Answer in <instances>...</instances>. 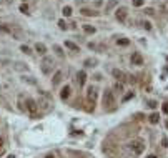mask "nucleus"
Segmentation results:
<instances>
[{
    "label": "nucleus",
    "instance_id": "nucleus-10",
    "mask_svg": "<svg viewBox=\"0 0 168 158\" xmlns=\"http://www.w3.org/2000/svg\"><path fill=\"white\" fill-rule=\"evenodd\" d=\"M117 4H118V0H108L107 5H105V12H111L115 7H117Z\"/></svg>",
    "mask_w": 168,
    "mask_h": 158
},
{
    "label": "nucleus",
    "instance_id": "nucleus-14",
    "mask_svg": "<svg viewBox=\"0 0 168 158\" xmlns=\"http://www.w3.org/2000/svg\"><path fill=\"white\" fill-rule=\"evenodd\" d=\"M97 65H98L97 58H87L85 60V67H97Z\"/></svg>",
    "mask_w": 168,
    "mask_h": 158
},
{
    "label": "nucleus",
    "instance_id": "nucleus-20",
    "mask_svg": "<svg viewBox=\"0 0 168 158\" xmlns=\"http://www.w3.org/2000/svg\"><path fill=\"white\" fill-rule=\"evenodd\" d=\"M83 30L87 33H95V27H92V25H83Z\"/></svg>",
    "mask_w": 168,
    "mask_h": 158
},
{
    "label": "nucleus",
    "instance_id": "nucleus-33",
    "mask_svg": "<svg viewBox=\"0 0 168 158\" xmlns=\"http://www.w3.org/2000/svg\"><path fill=\"white\" fill-rule=\"evenodd\" d=\"M148 107H150V108H155V107H157V102L150 100V102H148Z\"/></svg>",
    "mask_w": 168,
    "mask_h": 158
},
{
    "label": "nucleus",
    "instance_id": "nucleus-24",
    "mask_svg": "<svg viewBox=\"0 0 168 158\" xmlns=\"http://www.w3.org/2000/svg\"><path fill=\"white\" fill-rule=\"evenodd\" d=\"M20 50H22V52H23V53H29V55H30V53H32V52H30V48H29V47H27V45H22V47H20Z\"/></svg>",
    "mask_w": 168,
    "mask_h": 158
},
{
    "label": "nucleus",
    "instance_id": "nucleus-21",
    "mask_svg": "<svg viewBox=\"0 0 168 158\" xmlns=\"http://www.w3.org/2000/svg\"><path fill=\"white\" fill-rule=\"evenodd\" d=\"M53 50H55V53H57L58 57H63V52H62V47H58V45H53Z\"/></svg>",
    "mask_w": 168,
    "mask_h": 158
},
{
    "label": "nucleus",
    "instance_id": "nucleus-4",
    "mask_svg": "<svg viewBox=\"0 0 168 158\" xmlns=\"http://www.w3.org/2000/svg\"><path fill=\"white\" fill-rule=\"evenodd\" d=\"M52 68H53V60H52V58H48V57H45L42 60V72L43 73H48Z\"/></svg>",
    "mask_w": 168,
    "mask_h": 158
},
{
    "label": "nucleus",
    "instance_id": "nucleus-8",
    "mask_svg": "<svg viewBox=\"0 0 168 158\" xmlns=\"http://www.w3.org/2000/svg\"><path fill=\"white\" fill-rule=\"evenodd\" d=\"M35 52H37V53H38V55H45L47 53V47H45V45H43V43H35Z\"/></svg>",
    "mask_w": 168,
    "mask_h": 158
},
{
    "label": "nucleus",
    "instance_id": "nucleus-11",
    "mask_svg": "<svg viewBox=\"0 0 168 158\" xmlns=\"http://www.w3.org/2000/svg\"><path fill=\"white\" fill-rule=\"evenodd\" d=\"M68 95H70V87H68V85H65L63 88H62V92H60L62 100H67V98H68Z\"/></svg>",
    "mask_w": 168,
    "mask_h": 158
},
{
    "label": "nucleus",
    "instance_id": "nucleus-22",
    "mask_svg": "<svg viewBox=\"0 0 168 158\" xmlns=\"http://www.w3.org/2000/svg\"><path fill=\"white\" fill-rule=\"evenodd\" d=\"M82 14L88 17V15H97V12H92V10H88V8H82Z\"/></svg>",
    "mask_w": 168,
    "mask_h": 158
},
{
    "label": "nucleus",
    "instance_id": "nucleus-18",
    "mask_svg": "<svg viewBox=\"0 0 168 158\" xmlns=\"http://www.w3.org/2000/svg\"><path fill=\"white\" fill-rule=\"evenodd\" d=\"M22 82H27V83H30V85H35L37 80H33L32 77H22Z\"/></svg>",
    "mask_w": 168,
    "mask_h": 158
},
{
    "label": "nucleus",
    "instance_id": "nucleus-37",
    "mask_svg": "<svg viewBox=\"0 0 168 158\" xmlns=\"http://www.w3.org/2000/svg\"><path fill=\"white\" fill-rule=\"evenodd\" d=\"M147 158H157V156H155V155H148Z\"/></svg>",
    "mask_w": 168,
    "mask_h": 158
},
{
    "label": "nucleus",
    "instance_id": "nucleus-12",
    "mask_svg": "<svg viewBox=\"0 0 168 158\" xmlns=\"http://www.w3.org/2000/svg\"><path fill=\"white\" fill-rule=\"evenodd\" d=\"M77 77H78V85H80V87H82V85H85V78H87L85 72H83V70H80V72L77 73Z\"/></svg>",
    "mask_w": 168,
    "mask_h": 158
},
{
    "label": "nucleus",
    "instance_id": "nucleus-9",
    "mask_svg": "<svg viewBox=\"0 0 168 158\" xmlns=\"http://www.w3.org/2000/svg\"><path fill=\"white\" fill-rule=\"evenodd\" d=\"M27 108H29V111L32 113V115L37 111V103L32 100V98H29V100H27Z\"/></svg>",
    "mask_w": 168,
    "mask_h": 158
},
{
    "label": "nucleus",
    "instance_id": "nucleus-26",
    "mask_svg": "<svg viewBox=\"0 0 168 158\" xmlns=\"http://www.w3.org/2000/svg\"><path fill=\"white\" fill-rule=\"evenodd\" d=\"M130 98H133V93H132V92H130V93H127L125 97H123V100H122V102H128Z\"/></svg>",
    "mask_w": 168,
    "mask_h": 158
},
{
    "label": "nucleus",
    "instance_id": "nucleus-27",
    "mask_svg": "<svg viewBox=\"0 0 168 158\" xmlns=\"http://www.w3.org/2000/svg\"><path fill=\"white\" fill-rule=\"evenodd\" d=\"M0 105H2V107H5V108H8L7 100H5V98H2V97H0Z\"/></svg>",
    "mask_w": 168,
    "mask_h": 158
},
{
    "label": "nucleus",
    "instance_id": "nucleus-30",
    "mask_svg": "<svg viewBox=\"0 0 168 158\" xmlns=\"http://www.w3.org/2000/svg\"><path fill=\"white\" fill-rule=\"evenodd\" d=\"M27 10H29L27 4H22V5H20V12H25V14H27Z\"/></svg>",
    "mask_w": 168,
    "mask_h": 158
},
{
    "label": "nucleus",
    "instance_id": "nucleus-2",
    "mask_svg": "<svg viewBox=\"0 0 168 158\" xmlns=\"http://www.w3.org/2000/svg\"><path fill=\"white\" fill-rule=\"evenodd\" d=\"M87 97H88V103H90V111L93 110V105L97 102V97H98V90L95 87H88L87 90Z\"/></svg>",
    "mask_w": 168,
    "mask_h": 158
},
{
    "label": "nucleus",
    "instance_id": "nucleus-13",
    "mask_svg": "<svg viewBox=\"0 0 168 158\" xmlns=\"http://www.w3.org/2000/svg\"><path fill=\"white\" fill-rule=\"evenodd\" d=\"M14 68L15 70H23V72H27V70H29V67H27L25 63H22V62H15V63H14Z\"/></svg>",
    "mask_w": 168,
    "mask_h": 158
},
{
    "label": "nucleus",
    "instance_id": "nucleus-36",
    "mask_svg": "<svg viewBox=\"0 0 168 158\" xmlns=\"http://www.w3.org/2000/svg\"><path fill=\"white\" fill-rule=\"evenodd\" d=\"M2 148H4V141H2V138H0V151H2Z\"/></svg>",
    "mask_w": 168,
    "mask_h": 158
},
{
    "label": "nucleus",
    "instance_id": "nucleus-16",
    "mask_svg": "<svg viewBox=\"0 0 168 158\" xmlns=\"http://www.w3.org/2000/svg\"><path fill=\"white\" fill-rule=\"evenodd\" d=\"M62 75H63V73H62L60 70H58V72H57V73H55V75H53V85H55V87H57L58 83L62 82Z\"/></svg>",
    "mask_w": 168,
    "mask_h": 158
},
{
    "label": "nucleus",
    "instance_id": "nucleus-7",
    "mask_svg": "<svg viewBox=\"0 0 168 158\" xmlns=\"http://www.w3.org/2000/svg\"><path fill=\"white\" fill-rule=\"evenodd\" d=\"M113 77H115V78H117V80H118V82H120V83H125L127 80H128V77H127L125 73L122 72V70H117V68L113 70Z\"/></svg>",
    "mask_w": 168,
    "mask_h": 158
},
{
    "label": "nucleus",
    "instance_id": "nucleus-35",
    "mask_svg": "<svg viewBox=\"0 0 168 158\" xmlns=\"http://www.w3.org/2000/svg\"><path fill=\"white\" fill-rule=\"evenodd\" d=\"M45 158H55V156H53L52 153H47V155H45Z\"/></svg>",
    "mask_w": 168,
    "mask_h": 158
},
{
    "label": "nucleus",
    "instance_id": "nucleus-17",
    "mask_svg": "<svg viewBox=\"0 0 168 158\" xmlns=\"http://www.w3.org/2000/svg\"><path fill=\"white\" fill-rule=\"evenodd\" d=\"M158 120H160L158 113H151V115L148 117V122H150V123H153V125H155V123H158Z\"/></svg>",
    "mask_w": 168,
    "mask_h": 158
},
{
    "label": "nucleus",
    "instance_id": "nucleus-39",
    "mask_svg": "<svg viewBox=\"0 0 168 158\" xmlns=\"http://www.w3.org/2000/svg\"><path fill=\"white\" fill-rule=\"evenodd\" d=\"M166 126H168V122H166Z\"/></svg>",
    "mask_w": 168,
    "mask_h": 158
},
{
    "label": "nucleus",
    "instance_id": "nucleus-25",
    "mask_svg": "<svg viewBox=\"0 0 168 158\" xmlns=\"http://www.w3.org/2000/svg\"><path fill=\"white\" fill-rule=\"evenodd\" d=\"M58 27H60L62 30H67V29H68V27H67V23H65L63 20H58Z\"/></svg>",
    "mask_w": 168,
    "mask_h": 158
},
{
    "label": "nucleus",
    "instance_id": "nucleus-15",
    "mask_svg": "<svg viewBox=\"0 0 168 158\" xmlns=\"http://www.w3.org/2000/svg\"><path fill=\"white\" fill-rule=\"evenodd\" d=\"M65 47L70 48V50H73V52H78V47H77V43L70 42V40H67V42H65Z\"/></svg>",
    "mask_w": 168,
    "mask_h": 158
},
{
    "label": "nucleus",
    "instance_id": "nucleus-6",
    "mask_svg": "<svg viewBox=\"0 0 168 158\" xmlns=\"http://www.w3.org/2000/svg\"><path fill=\"white\" fill-rule=\"evenodd\" d=\"M130 60H132V63L133 65H143V57H142V53L140 52H133L132 53V57H130Z\"/></svg>",
    "mask_w": 168,
    "mask_h": 158
},
{
    "label": "nucleus",
    "instance_id": "nucleus-3",
    "mask_svg": "<svg viewBox=\"0 0 168 158\" xmlns=\"http://www.w3.org/2000/svg\"><path fill=\"white\" fill-rule=\"evenodd\" d=\"M115 105V95L111 90H105L103 92V107L111 108Z\"/></svg>",
    "mask_w": 168,
    "mask_h": 158
},
{
    "label": "nucleus",
    "instance_id": "nucleus-31",
    "mask_svg": "<svg viewBox=\"0 0 168 158\" xmlns=\"http://www.w3.org/2000/svg\"><path fill=\"white\" fill-rule=\"evenodd\" d=\"M143 27H145L147 30H151V23H150V22H143Z\"/></svg>",
    "mask_w": 168,
    "mask_h": 158
},
{
    "label": "nucleus",
    "instance_id": "nucleus-1",
    "mask_svg": "<svg viewBox=\"0 0 168 158\" xmlns=\"http://www.w3.org/2000/svg\"><path fill=\"white\" fill-rule=\"evenodd\" d=\"M130 148H132V151L135 155H142L143 153V150H145V141L143 140H133V141H130Z\"/></svg>",
    "mask_w": 168,
    "mask_h": 158
},
{
    "label": "nucleus",
    "instance_id": "nucleus-32",
    "mask_svg": "<svg viewBox=\"0 0 168 158\" xmlns=\"http://www.w3.org/2000/svg\"><path fill=\"white\" fill-rule=\"evenodd\" d=\"M161 145H163V147H168V138L166 137L161 138Z\"/></svg>",
    "mask_w": 168,
    "mask_h": 158
},
{
    "label": "nucleus",
    "instance_id": "nucleus-28",
    "mask_svg": "<svg viewBox=\"0 0 168 158\" xmlns=\"http://www.w3.org/2000/svg\"><path fill=\"white\" fill-rule=\"evenodd\" d=\"M133 5H135V7H142V5H143V0H133Z\"/></svg>",
    "mask_w": 168,
    "mask_h": 158
},
{
    "label": "nucleus",
    "instance_id": "nucleus-29",
    "mask_svg": "<svg viewBox=\"0 0 168 158\" xmlns=\"http://www.w3.org/2000/svg\"><path fill=\"white\" fill-rule=\"evenodd\" d=\"M161 111H163V113H168V102H165V103H163V107H161Z\"/></svg>",
    "mask_w": 168,
    "mask_h": 158
},
{
    "label": "nucleus",
    "instance_id": "nucleus-34",
    "mask_svg": "<svg viewBox=\"0 0 168 158\" xmlns=\"http://www.w3.org/2000/svg\"><path fill=\"white\" fill-rule=\"evenodd\" d=\"M115 90H122V83H115Z\"/></svg>",
    "mask_w": 168,
    "mask_h": 158
},
{
    "label": "nucleus",
    "instance_id": "nucleus-38",
    "mask_svg": "<svg viewBox=\"0 0 168 158\" xmlns=\"http://www.w3.org/2000/svg\"><path fill=\"white\" fill-rule=\"evenodd\" d=\"M165 10H168V2H166V4H165Z\"/></svg>",
    "mask_w": 168,
    "mask_h": 158
},
{
    "label": "nucleus",
    "instance_id": "nucleus-19",
    "mask_svg": "<svg viewBox=\"0 0 168 158\" xmlns=\"http://www.w3.org/2000/svg\"><path fill=\"white\" fill-rule=\"evenodd\" d=\"M117 43L118 45H122V47H125V45H128L130 40L128 38H117Z\"/></svg>",
    "mask_w": 168,
    "mask_h": 158
},
{
    "label": "nucleus",
    "instance_id": "nucleus-5",
    "mask_svg": "<svg viewBox=\"0 0 168 158\" xmlns=\"http://www.w3.org/2000/svg\"><path fill=\"white\" fill-rule=\"evenodd\" d=\"M127 15H128V10H127L125 7L117 8V12H115V17H117V20H118V22H122V23L127 20Z\"/></svg>",
    "mask_w": 168,
    "mask_h": 158
},
{
    "label": "nucleus",
    "instance_id": "nucleus-23",
    "mask_svg": "<svg viewBox=\"0 0 168 158\" xmlns=\"http://www.w3.org/2000/svg\"><path fill=\"white\" fill-rule=\"evenodd\" d=\"M63 15L65 17H70L72 15V7H63Z\"/></svg>",
    "mask_w": 168,
    "mask_h": 158
}]
</instances>
